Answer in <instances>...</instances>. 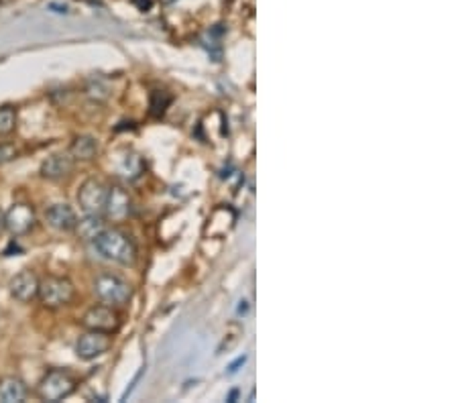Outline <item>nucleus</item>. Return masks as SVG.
<instances>
[{"mask_svg":"<svg viewBox=\"0 0 458 403\" xmlns=\"http://www.w3.org/2000/svg\"><path fill=\"white\" fill-rule=\"evenodd\" d=\"M92 243L106 261L119 265H133L137 261V246L133 239L119 228H102Z\"/></svg>","mask_w":458,"mask_h":403,"instance_id":"nucleus-1","label":"nucleus"},{"mask_svg":"<svg viewBox=\"0 0 458 403\" xmlns=\"http://www.w3.org/2000/svg\"><path fill=\"white\" fill-rule=\"evenodd\" d=\"M94 294L102 303L108 306H124L133 298V285L119 275L102 273L94 279Z\"/></svg>","mask_w":458,"mask_h":403,"instance_id":"nucleus-2","label":"nucleus"},{"mask_svg":"<svg viewBox=\"0 0 458 403\" xmlns=\"http://www.w3.org/2000/svg\"><path fill=\"white\" fill-rule=\"evenodd\" d=\"M78 387V379L70 375L68 371H61V368H55L49 371L41 383H39V397L43 402H64L68 399L71 393L76 391Z\"/></svg>","mask_w":458,"mask_h":403,"instance_id":"nucleus-3","label":"nucleus"},{"mask_svg":"<svg viewBox=\"0 0 458 403\" xmlns=\"http://www.w3.org/2000/svg\"><path fill=\"white\" fill-rule=\"evenodd\" d=\"M37 298L41 299V303L45 308H64L70 306L73 298H76V287L68 277H47V279L39 281V294Z\"/></svg>","mask_w":458,"mask_h":403,"instance_id":"nucleus-4","label":"nucleus"},{"mask_svg":"<svg viewBox=\"0 0 458 403\" xmlns=\"http://www.w3.org/2000/svg\"><path fill=\"white\" fill-rule=\"evenodd\" d=\"M108 200V186L100 179H88L78 192V204L86 216H102Z\"/></svg>","mask_w":458,"mask_h":403,"instance_id":"nucleus-5","label":"nucleus"},{"mask_svg":"<svg viewBox=\"0 0 458 403\" xmlns=\"http://www.w3.org/2000/svg\"><path fill=\"white\" fill-rule=\"evenodd\" d=\"M82 326H84L86 330L112 334L119 330L121 320H119V314L112 310V306L106 303V306H94V308H90L88 312L82 315Z\"/></svg>","mask_w":458,"mask_h":403,"instance_id":"nucleus-6","label":"nucleus"},{"mask_svg":"<svg viewBox=\"0 0 458 403\" xmlns=\"http://www.w3.org/2000/svg\"><path fill=\"white\" fill-rule=\"evenodd\" d=\"M112 347L110 334L96 332V330H88L84 336H80L78 344H76V352L82 361H94L98 356H102L108 349Z\"/></svg>","mask_w":458,"mask_h":403,"instance_id":"nucleus-7","label":"nucleus"},{"mask_svg":"<svg viewBox=\"0 0 458 403\" xmlns=\"http://www.w3.org/2000/svg\"><path fill=\"white\" fill-rule=\"evenodd\" d=\"M4 227L11 234L20 236L35 227V210L29 204H15L4 214Z\"/></svg>","mask_w":458,"mask_h":403,"instance_id":"nucleus-8","label":"nucleus"},{"mask_svg":"<svg viewBox=\"0 0 458 403\" xmlns=\"http://www.w3.org/2000/svg\"><path fill=\"white\" fill-rule=\"evenodd\" d=\"M131 196L128 192L121 188V186H114V188H108V200H106L104 214L108 220L112 222H123L124 218H128L131 214Z\"/></svg>","mask_w":458,"mask_h":403,"instance_id":"nucleus-9","label":"nucleus"},{"mask_svg":"<svg viewBox=\"0 0 458 403\" xmlns=\"http://www.w3.org/2000/svg\"><path fill=\"white\" fill-rule=\"evenodd\" d=\"M39 294V277L33 271L25 269L11 279V296L23 303L33 301Z\"/></svg>","mask_w":458,"mask_h":403,"instance_id":"nucleus-10","label":"nucleus"},{"mask_svg":"<svg viewBox=\"0 0 458 403\" xmlns=\"http://www.w3.org/2000/svg\"><path fill=\"white\" fill-rule=\"evenodd\" d=\"M45 220L47 224L55 230H61V232H68L73 230L78 224V216L71 208L70 204H53L45 212Z\"/></svg>","mask_w":458,"mask_h":403,"instance_id":"nucleus-11","label":"nucleus"},{"mask_svg":"<svg viewBox=\"0 0 458 403\" xmlns=\"http://www.w3.org/2000/svg\"><path fill=\"white\" fill-rule=\"evenodd\" d=\"M73 165L76 161L71 159L70 153H57V155H52L43 161L41 165V176L45 179H64L68 177L73 172Z\"/></svg>","mask_w":458,"mask_h":403,"instance_id":"nucleus-12","label":"nucleus"},{"mask_svg":"<svg viewBox=\"0 0 458 403\" xmlns=\"http://www.w3.org/2000/svg\"><path fill=\"white\" fill-rule=\"evenodd\" d=\"M27 397V385L17 377H6L0 381V402L20 403Z\"/></svg>","mask_w":458,"mask_h":403,"instance_id":"nucleus-13","label":"nucleus"},{"mask_svg":"<svg viewBox=\"0 0 458 403\" xmlns=\"http://www.w3.org/2000/svg\"><path fill=\"white\" fill-rule=\"evenodd\" d=\"M70 155L73 161H92L98 155V140L88 135L76 137L70 147Z\"/></svg>","mask_w":458,"mask_h":403,"instance_id":"nucleus-14","label":"nucleus"},{"mask_svg":"<svg viewBox=\"0 0 458 403\" xmlns=\"http://www.w3.org/2000/svg\"><path fill=\"white\" fill-rule=\"evenodd\" d=\"M145 172V161L139 153H128L121 163V176L128 181H135L139 179Z\"/></svg>","mask_w":458,"mask_h":403,"instance_id":"nucleus-15","label":"nucleus"},{"mask_svg":"<svg viewBox=\"0 0 458 403\" xmlns=\"http://www.w3.org/2000/svg\"><path fill=\"white\" fill-rule=\"evenodd\" d=\"M102 228H104V222H102L100 216H86V220H82V222L78 220V224H76V230H78L80 239H84V241H94V236Z\"/></svg>","mask_w":458,"mask_h":403,"instance_id":"nucleus-16","label":"nucleus"},{"mask_svg":"<svg viewBox=\"0 0 458 403\" xmlns=\"http://www.w3.org/2000/svg\"><path fill=\"white\" fill-rule=\"evenodd\" d=\"M17 126V110L13 106L0 108V137L11 135Z\"/></svg>","mask_w":458,"mask_h":403,"instance_id":"nucleus-17","label":"nucleus"},{"mask_svg":"<svg viewBox=\"0 0 458 403\" xmlns=\"http://www.w3.org/2000/svg\"><path fill=\"white\" fill-rule=\"evenodd\" d=\"M15 157H17V149L8 143H0V165L13 161Z\"/></svg>","mask_w":458,"mask_h":403,"instance_id":"nucleus-18","label":"nucleus"},{"mask_svg":"<svg viewBox=\"0 0 458 403\" xmlns=\"http://www.w3.org/2000/svg\"><path fill=\"white\" fill-rule=\"evenodd\" d=\"M245 363H247V356H241V359H236V361H234V363H232V365L229 367V375H234L239 368L245 365Z\"/></svg>","mask_w":458,"mask_h":403,"instance_id":"nucleus-19","label":"nucleus"},{"mask_svg":"<svg viewBox=\"0 0 458 403\" xmlns=\"http://www.w3.org/2000/svg\"><path fill=\"white\" fill-rule=\"evenodd\" d=\"M135 4H139L143 11H145V8H149V6H151V0H135Z\"/></svg>","mask_w":458,"mask_h":403,"instance_id":"nucleus-20","label":"nucleus"},{"mask_svg":"<svg viewBox=\"0 0 458 403\" xmlns=\"http://www.w3.org/2000/svg\"><path fill=\"white\" fill-rule=\"evenodd\" d=\"M247 310H248V303L245 301V299H243V301H241V306H239V314H245Z\"/></svg>","mask_w":458,"mask_h":403,"instance_id":"nucleus-21","label":"nucleus"},{"mask_svg":"<svg viewBox=\"0 0 458 403\" xmlns=\"http://www.w3.org/2000/svg\"><path fill=\"white\" fill-rule=\"evenodd\" d=\"M236 395H239V391H232V393L229 395V402H234V399H236Z\"/></svg>","mask_w":458,"mask_h":403,"instance_id":"nucleus-22","label":"nucleus"}]
</instances>
